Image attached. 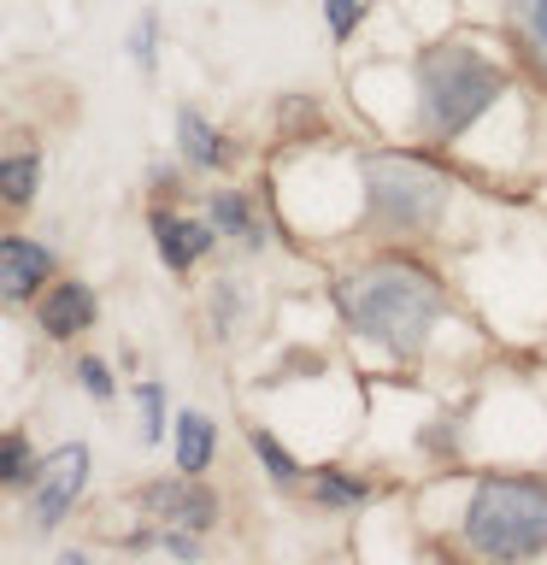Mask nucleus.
<instances>
[{
  "instance_id": "nucleus-1",
  "label": "nucleus",
  "mask_w": 547,
  "mask_h": 565,
  "mask_svg": "<svg viewBox=\"0 0 547 565\" xmlns=\"http://www.w3.org/2000/svg\"><path fill=\"white\" fill-rule=\"evenodd\" d=\"M335 307L353 335L377 342L395 360H418L441 312V282L412 259H371L335 282Z\"/></svg>"
},
{
  "instance_id": "nucleus-2",
  "label": "nucleus",
  "mask_w": 547,
  "mask_h": 565,
  "mask_svg": "<svg viewBox=\"0 0 547 565\" xmlns=\"http://www.w3.org/2000/svg\"><path fill=\"white\" fill-rule=\"evenodd\" d=\"M465 542L483 559L547 554V483H536V477H483L465 507Z\"/></svg>"
},
{
  "instance_id": "nucleus-3",
  "label": "nucleus",
  "mask_w": 547,
  "mask_h": 565,
  "mask_svg": "<svg viewBox=\"0 0 547 565\" xmlns=\"http://www.w3.org/2000/svg\"><path fill=\"white\" fill-rule=\"evenodd\" d=\"M418 95H423V124L430 136H459L506 95L501 65L483 60L465 42H441L418 60Z\"/></svg>"
},
{
  "instance_id": "nucleus-4",
  "label": "nucleus",
  "mask_w": 547,
  "mask_h": 565,
  "mask_svg": "<svg viewBox=\"0 0 547 565\" xmlns=\"http://www.w3.org/2000/svg\"><path fill=\"white\" fill-rule=\"evenodd\" d=\"M365 206L371 218L400 230V236H418L441 218L448 206V177H441L430 159L418 153H365Z\"/></svg>"
},
{
  "instance_id": "nucleus-5",
  "label": "nucleus",
  "mask_w": 547,
  "mask_h": 565,
  "mask_svg": "<svg viewBox=\"0 0 547 565\" xmlns=\"http://www.w3.org/2000/svg\"><path fill=\"white\" fill-rule=\"evenodd\" d=\"M83 483H88V448H83V441H71V448H60L42 471H35V483H30V519L42 524V530H60V519L77 507Z\"/></svg>"
},
{
  "instance_id": "nucleus-6",
  "label": "nucleus",
  "mask_w": 547,
  "mask_h": 565,
  "mask_svg": "<svg viewBox=\"0 0 547 565\" xmlns=\"http://www.w3.org/2000/svg\"><path fill=\"white\" fill-rule=\"evenodd\" d=\"M141 507L153 512V519H165L171 530H206L212 519H218V501L194 483V477H165V483H153V489H141Z\"/></svg>"
},
{
  "instance_id": "nucleus-7",
  "label": "nucleus",
  "mask_w": 547,
  "mask_h": 565,
  "mask_svg": "<svg viewBox=\"0 0 547 565\" xmlns=\"http://www.w3.org/2000/svg\"><path fill=\"white\" fill-rule=\"evenodd\" d=\"M35 312H42V330L65 342V335H77V330L95 324V295H88V282H53Z\"/></svg>"
},
{
  "instance_id": "nucleus-8",
  "label": "nucleus",
  "mask_w": 547,
  "mask_h": 565,
  "mask_svg": "<svg viewBox=\"0 0 547 565\" xmlns=\"http://www.w3.org/2000/svg\"><path fill=\"white\" fill-rule=\"evenodd\" d=\"M0 259H7V300H24L47 282L53 271V254L47 247H35L30 236H7L0 242Z\"/></svg>"
},
{
  "instance_id": "nucleus-9",
  "label": "nucleus",
  "mask_w": 547,
  "mask_h": 565,
  "mask_svg": "<svg viewBox=\"0 0 547 565\" xmlns=\"http://www.w3.org/2000/svg\"><path fill=\"white\" fill-rule=\"evenodd\" d=\"M153 236H159V259H165L171 271H189V265L201 259V254H206L212 242H218V236H212L206 224L171 218V212H159V218H153Z\"/></svg>"
},
{
  "instance_id": "nucleus-10",
  "label": "nucleus",
  "mask_w": 547,
  "mask_h": 565,
  "mask_svg": "<svg viewBox=\"0 0 547 565\" xmlns=\"http://www.w3.org/2000/svg\"><path fill=\"white\" fill-rule=\"evenodd\" d=\"M506 18H512V35H518L524 60L536 65V77L547 83V0H512Z\"/></svg>"
},
{
  "instance_id": "nucleus-11",
  "label": "nucleus",
  "mask_w": 547,
  "mask_h": 565,
  "mask_svg": "<svg viewBox=\"0 0 547 565\" xmlns=\"http://www.w3.org/2000/svg\"><path fill=\"white\" fill-rule=\"evenodd\" d=\"M176 130H183V153H189V166H201V171H218L224 159H229V148H224V136L212 130V124L194 113V106H183L176 113Z\"/></svg>"
},
{
  "instance_id": "nucleus-12",
  "label": "nucleus",
  "mask_w": 547,
  "mask_h": 565,
  "mask_svg": "<svg viewBox=\"0 0 547 565\" xmlns=\"http://www.w3.org/2000/svg\"><path fill=\"white\" fill-rule=\"evenodd\" d=\"M212 418L201 413H183L176 418V471H189V477H201L206 471V459H212Z\"/></svg>"
},
{
  "instance_id": "nucleus-13",
  "label": "nucleus",
  "mask_w": 547,
  "mask_h": 565,
  "mask_svg": "<svg viewBox=\"0 0 547 565\" xmlns=\"http://www.w3.org/2000/svg\"><path fill=\"white\" fill-rule=\"evenodd\" d=\"M212 230H218V236H242L247 247H259L265 242V230L254 224V212H247V201L242 194H218V201H212Z\"/></svg>"
},
{
  "instance_id": "nucleus-14",
  "label": "nucleus",
  "mask_w": 547,
  "mask_h": 565,
  "mask_svg": "<svg viewBox=\"0 0 547 565\" xmlns=\"http://www.w3.org/2000/svg\"><path fill=\"white\" fill-rule=\"evenodd\" d=\"M24 477H35V459H30V441L18 436V430H7V441H0V483L7 489H18Z\"/></svg>"
},
{
  "instance_id": "nucleus-15",
  "label": "nucleus",
  "mask_w": 547,
  "mask_h": 565,
  "mask_svg": "<svg viewBox=\"0 0 547 565\" xmlns=\"http://www.w3.org/2000/svg\"><path fill=\"white\" fill-rule=\"evenodd\" d=\"M312 494L324 507H360V501H371V489L353 483V477H342V471H318V489Z\"/></svg>"
},
{
  "instance_id": "nucleus-16",
  "label": "nucleus",
  "mask_w": 547,
  "mask_h": 565,
  "mask_svg": "<svg viewBox=\"0 0 547 565\" xmlns=\"http://www.w3.org/2000/svg\"><path fill=\"white\" fill-rule=\"evenodd\" d=\"M35 177H42V166H35V153H12L7 159V201L24 206L35 194Z\"/></svg>"
},
{
  "instance_id": "nucleus-17",
  "label": "nucleus",
  "mask_w": 547,
  "mask_h": 565,
  "mask_svg": "<svg viewBox=\"0 0 547 565\" xmlns=\"http://www.w3.org/2000/svg\"><path fill=\"white\" fill-rule=\"evenodd\" d=\"M254 454L265 459V471H271V477H277V483H294V477H300V466H294V459H289V454H282V448H277V441H271V436H265V430H254Z\"/></svg>"
},
{
  "instance_id": "nucleus-18",
  "label": "nucleus",
  "mask_w": 547,
  "mask_h": 565,
  "mask_svg": "<svg viewBox=\"0 0 547 565\" xmlns=\"http://www.w3.org/2000/svg\"><path fill=\"white\" fill-rule=\"evenodd\" d=\"M141 430H148V441L165 436V395H159V383H141Z\"/></svg>"
},
{
  "instance_id": "nucleus-19",
  "label": "nucleus",
  "mask_w": 547,
  "mask_h": 565,
  "mask_svg": "<svg viewBox=\"0 0 547 565\" xmlns=\"http://www.w3.org/2000/svg\"><path fill=\"white\" fill-rule=\"evenodd\" d=\"M330 35H353V24H360V12H365V0H330Z\"/></svg>"
},
{
  "instance_id": "nucleus-20",
  "label": "nucleus",
  "mask_w": 547,
  "mask_h": 565,
  "mask_svg": "<svg viewBox=\"0 0 547 565\" xmlns=\"http://www.w3.org/2000/svg\"><path fill=\"white\" fill-rule=\"evenodd\" d=\"M77 371H83V388H88V395H100V401L112 395V377H106V365H100V360H83Z\"/></svg>"
},
{
  "instance_id": "nucleus-21",
  "label": "nucleus",
  "mask_w": 547,
  "mask_h": 565,
  "mask_svg": "<svg viewBox=\"0 0 547 565\" xmlns=\"http://www.w3.org/2000/svg\"><path fill=\"white\" fill-rule=\"evenodd\" d=\"M136 60H141V65H153V24H141V30H136Z\"/></svg>"
}]
</instances>
